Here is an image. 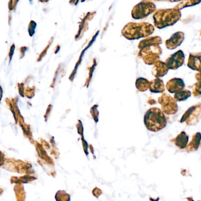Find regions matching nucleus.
<instances>
[{
  "instance_id": "1",
  "label": "nucleus",
  "mask_w": 201,
  "mask_h": 201,
  "mask_svg": "<svg viewBox=\"0 0 201 201\" xmlns=\"http://www.w3.org/2000/svg\"><path fill=\"white\" fill-rule=\"evenodd\" d=\"M161 39L159 37H154L149 38L141 41L139 47L142 50V53H144L143 60L148 64H154L159 60V56L161 54V49L159 44L161 43Z\"/></svg>"
},
{
  "instance_id": "2",
  "label": "nucleus",
  "mask_w": 201,
  "mask_h": 201,
  "mask_svg": "<svg viewBox=\"0 0 201 201\" xmlns=\"http://www.w3.org/2000/svg\"><path fill=\"white\" fill-rule=\"evenodd\" d=\"M144 123L148 130L156 132L165 128L167 120L162 110L157 107H153L145 113Z\"/></svg>"
},
{
  "instance_id": "3",
  "label": "nucleus",
  "mask_w": 201,
  "mask_h": 201,
  "mask_svg": "<svg viewBox=\"0 0 201 201\" xmlns=\"http://www.w3.org/2000/svg\"><path fill=\"white\" fill-rule=\"evenodd\" d=\"M154 27L151 24L130 23L123 30V35L128 39H138L152 34Z\"/></svg>"
},
{
  "instance_id": "4",
  "label": "nucleus",
  "mask_w": 201,
  "mask_h": 201,
  "mask_svg": "<svg viewBox=\"0 0 201 201\" xmlns=\"http://www.w3.org/2000/svg\"><path fill=\"white\" fill-rule=\"evenodd\" d=\"M180 17V13L177 10H160L154 16L155 25L159 28L173 25Z\"/></svg>"
},
{
  "instance_id": "5",
  "label": "nucleus",
  "mask_w": 201,
  "mask_h": 201,
  "mask_svg": "<svg viewBox=\"0 0 201 201\" xmlns=\"http://www.w3.org/2000/svg\"><path fill=\"white\" fill-rule=\"evenodd\" d=\"M158 102L161 105L164 113L167 115H174L177 112L178 107L176 100L170 96L164 94L158 99Z\"/></svg>"
},
{
  "instance_id": "6",
  "label": "nucleus",
  "mask_w": 201,
  "mask_h": 201,
  "mask_svg": "<svg viewBox=\"0 0 201 201\" xmlns=\"http://www.w3.org/2000/svg\"><path fill=\"white\" fill-rule=\"evenodd\" d=\"M155 8L154 4L151 2L140 3L134 8L133 16L135 18H142L154 11Z\"/></svg>"
},
{
  "instance_id": "7",
  "label": "nucleus",
  "mask_w": 201,
  "mask_h": 201,
  "mask_svg": "<svg viewBox=\"0 0 201 201\" xmlns=\"http://www.w3.org/2000/svg\"><path fill=\"white\" fill-rule=\"evenodd\" d=\"M184 60L185 56L183 51L179 50L166 60L165 63L169 69L176 70L183 65Z\"/></svg>"
},
{
  "instance_id": "8",
  "label": "nucleus",
  "mask_w": 201,
  "mask_h": 201,
  "mask_svg": "<svg viewBox=\"0 0 201 201\" xmlns=\"http://www.w3.org/2000/svg\"><path fill=\"white\" fill-rule=\"evenodd\" d=\"M185 84L182 79L179 78H174L170 80L166 84V89L170 93H176L183 90Z\"/></svg>"
},
{
  "instance_id": "9",
  "label": "nucleus",
  "mask_w": 201,
  "mask_h": 201,
  "mask_svg": "<svg viewBox=\"0 0 201 201\" xmlns=\"http://www.w3.org/2000/svg\"><path fill=\"white\" fill-rule=\"evenodd\" d=\"M184 40V34L183 33L177 32L171 37L170 39L166 41V47L169 49H175L181 44Z\"/></svg>"
},
{
  "instance_id": "10",
  "label": "nucleus",
  "mask_w": 201,
  "mask_h": 201,
  "mask_svg": "<svg viewBox=\"0 0 201 201\" xmlns=\"http://www.w3.org/2000/svg\"><path fill=\"white\" fill-rule=\"evenodd\" d=\"M169 69L166 64L165 63L158 61L154 63V66L153 68V74L157 78L163 77L166 74Z\"/></svg>"
},
{
  "instance_id": "11",
  "label": "nucleus",
  "mask_w": 201,
  "mask_h": 201,
  "mask_svg": "<svg viewBox=\"0 0 201 201\" xmlns=\"http://www.w3.org/2000/svg\"><path fill=\"white\" fill-rule=\"evenodd\" d=\"M188 66L190 69L201 72V54H190Z\"/></svg>"
},
{
  "instance_id": "12",
  "label": "nucleus",
  "mask_w": 201,
  "mask_h": 201,
  "mask_svg": "<svg viewBox=\"0 0 201 201\" xmlns=\"http://www.w3.org/2000/svg\"><path fill=\"white\" fill-rule=\"evenodd\" d=\"M165 86L164 82L157 78L152 80L150 83L149 90L154 93H162L165 92Z\"/></svg>"
},
{
  "instance_id": "13",
  "label": "nucleus",
  "mask_w": 201,
  "mask_h": 201,
  "mask_svg": "<svg viewBox=\"0 0 201 201\" xmlns=\"http://www.w3.org/2000/svg\"><path fill=\"white\" fill-rule=\"evenodd\" d=\"M189 141V136L185 131H182L174 139V142L179 149H183L187 147Z\"/></svg>"
},
{
  "instance_id": "14",
  "label": "nucleus",
  "mask_w": 201,
  "mask_h": 201,
  "mask_svg": "<svg viewBox=\"0 0 201 201\" xmlns=\"http://www.w3.org/2000/svg\"><path fill=\"white\" fill-rule=\"evenodd\" d=\"M151 82H149L148 80L144 78H139L136 80V86L138 90L141 92H145L148 89H149Z\"/></svg>"
},
{
  "instance_id": "15",
  "label": "nucleus",
  "mask_w": 201,
  "mask_h": 201,
  "mask_svg": "<svg viewBox=\"0 0 201 201\" xmlns=\"http://www.w3.org/2000/svg\"><path fill=\"white\" fill-rule=\"evenodd\" d=\"M201 141V133L198 132L196 134L194 135L193 137V139L192 142L189 144V148L191 147L190 150L192 151H195L197 150L199 146L200 142Z\"/></svg>"
},
{
  "instance_id": "16",
  "label": "nucleus",
  "mask_w": 201,
  "mask_h": 201,
  "mask_svg": "<svg viewBox=\"0 0 201 201\" xmlns=\"http://www.w3.org/2000/svg\"><path fill=\"white\" fill-rule=\"evenodd\" d=\"M191 96V92L189 90H181L175 94L174 99L177 102H182L187 100Z\"/></svg>"
},
{
  "instance_id": "17",
  "label": "nucleus",
  "mask_w": 201,
  "mask_h": 201,
  "mask_svg": "<svg viewBox=\"0 0 201 201\" xmlns=\"http://www.w3.org/2000/svg\"><path fill=\"white\" fill-rule=\"evenodd\" d=\"M196 108H197V106L190 107L189 109H188V110L185 113V114L183 115L182 118L180 119V122L183 123V122L186 121L190 116L191 114L195 112V110L196 109Z\"/></svg>"
},
{
  "instance_id": "18",
  "label": "nucleus",
  "mask_w": 201,
  "mask_h": 201,
  "mask_svg": "<svg viewBox=\"0 0 201 201\" xmlns=\"http://www.w3.org/2000/svg\"><path fill=\"white\" fill-rule=\"evenodd\" d=\"M193 93L195 96L201 95V81L195 83L193 89Z\"/></svg>"
},
{
  "instance_id": "19",
  "label": "nucleus",
  "mask_w": 201,
  "mask_h": 201,
  "mask_svg": "<svg viewBox=\"0 0 201 201\" xmlns=\"http://www.w3.org/2000/svg\"><path fill=\"white\" fill-rule=\"evenodd\" d=\"M196 78L198 81H201V72L196 75Z\"/></svg>"
}]
</instances>
